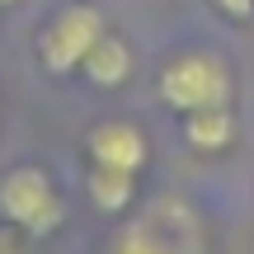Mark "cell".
Segmentation results:
<instances>
[{"mask_svg":"<svg viewBox=\"0 0 254 254\" xmlns=\"http://www.w3.org/2000/svg\"><path fill=\"white\" fill-rule=\"evenodd\" d=\"M155 94L179 118L184 113H198V109H226L236 99V75H231L226 57L207 52V47H189V52H174L160 66Z\"/></svg>","mask_w":254,"mask_h":254,"instance_id":"cell-1","label":"cell"},{"mask_svg":"<svg viewBox=\"0 0 254 254\" xmlns=\"http://www.w3.org/2000/svg\"><path fill=\"white\" fill-rule=\"evenodd\" d=\"M202 250H207L202 245V221L193 217L189 202L155 198L132 221H123L104 254H202Z\"/></svg>","mask_w":254,"mask_h":254,"instance_id":"cell-2","label":"cell"},{"mask_svg":"<svg viewBox=\"0 0 254 254\" xmlns=\"http://www.w3.org/2000/svg\"><path fill=\"white\" fill-rule=\"evenodd\" d=\"M0 221L28 240H47L66 221V198L43 165H14L0 174Z\"/></svg>","mask_w":254,"mask_h":254,"instance_id":"cell-3","label":"cell"},{"mask_svg":"<svg viewBox=\"0 0 254 254\" xmlns=\"http://www.w3.org/2000/svg\"><path fill=\"white\" fill-rule=\"evenodd\" d=\"M104 33H109L104 9L90 5V0H71V5L52 9V19L38 28V62L52 75H75Z\"/></svg>","mask_w":254,"mask_h":254,"instance_id":"cell-4","label":"cell"},{"mask_svg":"<svg viewBox=\"0 0 254 254\" xmlns=\"http://www.w3.org/2000/svg\"><path fill=\"white\" fill-rule=\"evenodd\" d=\"M85 160L94 170H118V174H136L141 179L146 160H151V141L136 123L127 118H104L85 132Z\"/></svg>","mask_w":254,"mask_h":254,"instance_id":"cell-5","label":"cell"},{"mask_svg":"<svg viewBox=\"0 0 254 254\" xmlns=\"http://www.w3.org/2000/svg\"><path fill=\"white\" fill-rule=\"evenodd\" d=\"M80 75L90 85H99V90H118V85H127V75H132V47H127V38L104 33L99 43L90 47V57L80 62Z\"/></svg>","mask_w":254,"mask_h":254,"instance_id":"cell-6","label":"cell"},{"mask_svg":"<svg viewBox=\"0 0 254 254\" xmlns=\"http://www.w3.org/2000/svg\"><path fill=\"white\" fill-rule=\"evenodd\" d=\"M184 141L193 151L212 155V151H226L236 141V113L226 109H198V113H184Z\"/></svg>","mask_w":254,"mask_h":254,"instance_id":"cell-7","label":"cell"},{"mask_svg":"<svg viewBox=\"0 0 254 254\" xmlns=\"http://www.w3.org/2000/svg\"><path fill=\"white\" fill-rule=\"evenodd\" d=\"M85 189H90V202L109 217H123L136 198V174H118V170H94L85 174Z\"/></svg>","mask_w":254,"mask_h":254,"instance_id":"cell-8","label":"cell"},{"mask_svg":"<svg viewBox=\"0 0 254 254\" xmlns=\"http://www.w3.org/2000/svg\"><path fill=\"white\" fill-rule=\"evenodd\" d=\"M0 254H28V236H19L14 226H0Z\"/></svg>","mask_w":254,"mask_h":254,"instance_id":"cell-9","label":"cell"},{"mask_svg":"<svg viewBox=\"0 0 254 254\" xmlns=\"http://www.w3.org/2000/svg\"><path fill=\"white\" fill-rule=\"evenodd\" d=\"M212 5H217L226 19H250L254 14V0H212Z\"/></svg>","mask_w":254,"mask_h":254,"instance_id":"cell-10","label":"cell"},{"mask_svg":"<svg viewBox=\"0 0 254 254\" xmlns=\"http://www.w3.org/2000/svg\"><path fill=\"white\" fill-rule=\"evenodd\" d=\"M9 5H14V0H0V14H5V9H9Z\"/></svg>","mask_w":254,"mask_h":254,"instance_id":"cell-11","label":"cell"}]
</instances>
